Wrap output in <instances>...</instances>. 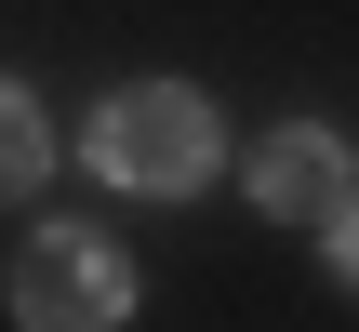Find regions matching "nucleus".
<instances>
[{"label":"nucleus","instance_id":"obj_4","mask_svg":"<svg viewBox=\"0 0 359 332\" xmlns=\"http://www.w3.org/2000/svg\"><path fill=\"white\" fill-rule=\"evenodd\" d=\"M40 173H53V133H40V106L0 80V200H27Z\"/></svg>","mask_w":359,"mask_h":332},{"label":"nucleus","instance_id":"obj_2","mask_svg":"<svg viewBox=\"0 0 359 332\" xmlns=\"http://www.w3.org/2000/svg\"><path fill=\"white\" fill-rule=\"evenodd\" d=\"M13 319L27 332H120L133 319V253L107 226H40L13 253Z\"/></svg>","mask_w":359,"mask_h":332},{"label":"nucleus","instance_id":"obj_5","mask_svg":"<svg viewBox=\"0 0 359 332\" xmlns=\"http://www.w3.org/2000/svg\"><path fill=\"white\" fill-rule=\"evenodd\" d=\"M333 266H346V293H359V200L333 213Z\"/></svg>","mask_w":359,"mask_h":332},{"label":"nucleus","instance_id":"obj_1","mask_svg":"<svg viewBox=\"0 0 359 332\" xmlns=\"http://www.w3.org/2000/svg\"><path fill=\"white\" fill-rule=\"evenodd\" d=\"M93 173L133 186V200H187V186L213 173V93H187V80L107 93V106H93Z\"/></svg>","mask_w":359,"mask_h":332},{"label":"nucleus","instance_id":"obj_3","mask_svg":"<svg viewBox=\"0 0 359 332\" xmlns=\"http://www.w3.org/2000/svg\"><path fill=\"white\" fill-rule=\"evenodd\" d=\"M253 200H266L280 226H320V240H333V213L359 200V173H346V146H333V133H280V146L253 160Z\"/></svg>","mask_w":359,"mask_h":332}]
</instances>
